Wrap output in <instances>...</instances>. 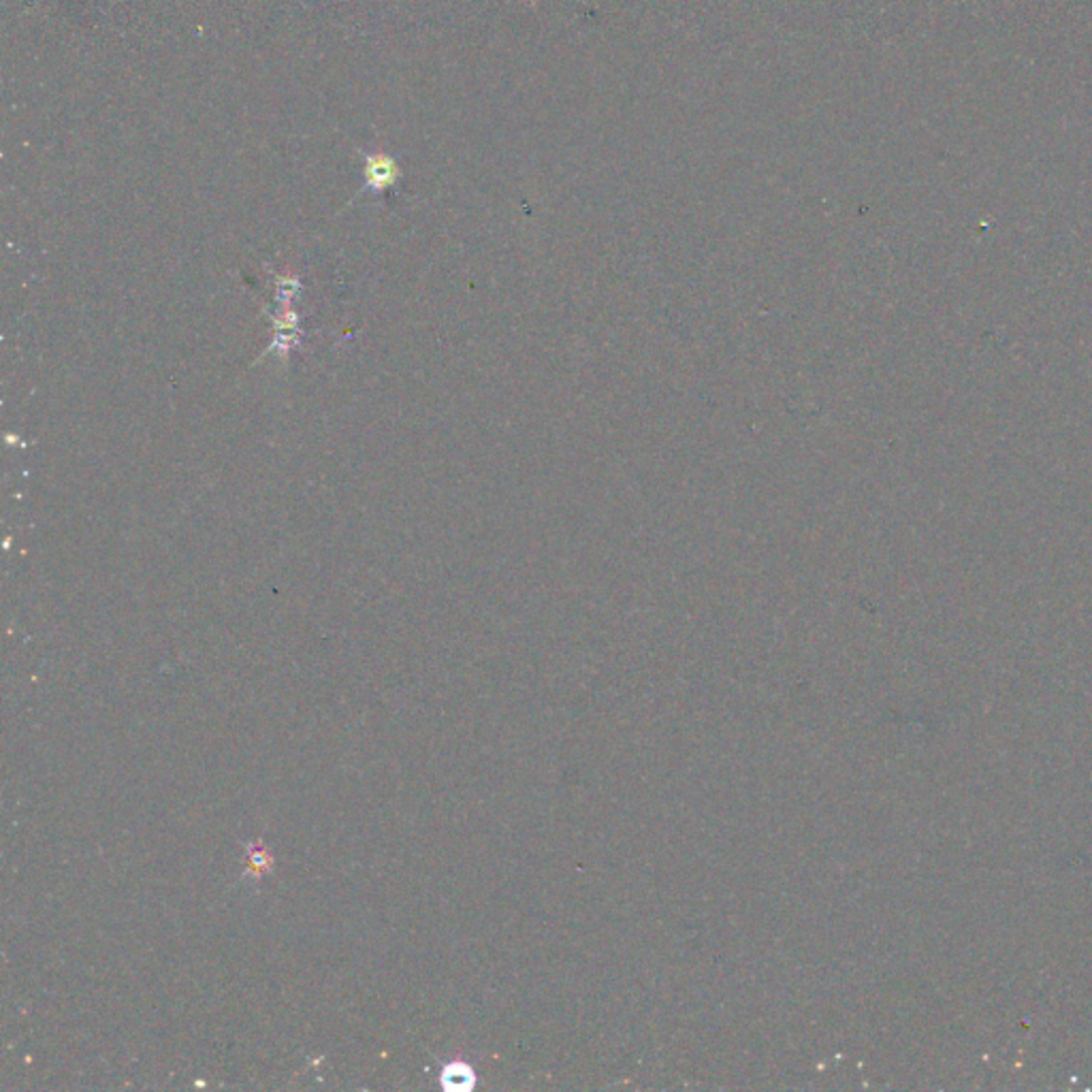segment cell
<instances>
[{
  "mask_svg": "<svg viewBox=\"0 0 1092 1092\" xmlns=\"http://www.w3.org/2000/svg\"><path fill=\"white\" fill-rule=\"evenodd\" d=\"M250 858H252V864L256 866V869H258V871H261V869H267V866H269V858L265 856V852H252V854H250Z\"/></svg>",
  "mask_w": 1092,
  "mask_h": 1092,
  "instance_id": "7a4b0ae2",
  "label": "cell"
},
{
  "mask_svg": "<svg viewBox=\"0 0 1092 1092\" xmlns=\"http://www.w3.org/2000/svg\"><path fill=\"white\" fill-rule=\"evenodd\" d=\"M442 1086L450 1090H467L474 1086V1071L465 1063H450L442 1071Z\"/></svg>",
  "mask_w": 1092,
  "mask_h": 1092,
  "instance_id": "6da1fadb",
  "label": "cell"
}]
</instances>
